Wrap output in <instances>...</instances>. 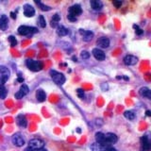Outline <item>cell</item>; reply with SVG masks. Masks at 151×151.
Wrapping results in <instances>:
<instances>
[{
    "instance_id": "obj_16",
    "label": "cell",
    "mask_w": 151,
    "mask_h": 151,
    "mask_svg": "<svg viewBox=\"0 0 151 151\" xmlns=\"http://www.w3.org/2000/svg\"><path fill=\"white\" fill-rule=\"evenodd\" d=\"M92 53H93V56L96 58L97 60H105V53L101 50V49H99V48H93V51H92Z\"/></svg>"
},
{
    "instance_id": "obj_3",
    "label": "cell",
    "mask_w": 151,
    "mask_h": 151,
    "mask_svg": "<svg viewBox=\"0 0 151 151\" xmlns=\"http://www.w3.org/2000/svg\"><path fill=\"white\" fill-rule=\"evenodd\" d=\"M49 74L51 76V78L53 79V81L58 84V85H63L65 82V77L63 74H61L60 72H57L56 70H50L49 71Z\"/></svg>"
},
{
    "instance_id": "obj_20",
    "label": "cell",
    "mask_w": 151,
    "mask_h": 151,
    "mask_svg": "<svg viewBox=\"0 0 151 151\" xmlns=\"http://www.w3.org/2000/svg\"><path fill=\"white\" fill-rule=\"evenodd\" d=\"M90 5H91L92 9H94V11H100L103 8V3L100 0H91L90 1Z\"/></svg>"
},
{
    "instance_id": "obj_9",
    "label": "cell",
    "mask_w": 151,
    "mask_h": 151,
    "mask_svg": "<svg viewBox=\"0 0 151 151\" xmlns=\"http://www.w3.org/2000/svg\"><path fill=\"white\" fill-rule=\"evenodd\" d=\"M104 136H105V141L107 145L110 146H111L113 144H115L118 141V137L116 136V134L111 133V132H108V133L104 134Z\"/></svg>"
},
{
    "instance_id": "obj_25",
    "label": "cell",
    "mask_w": 151,
    "mask_h": 151,
    "mask_svg": "<svg viewBox=\"0 0 151 151\" xmlns=\"http://www.w3.org/2000/svg\"><path fill=\"white\" fill-rule=\"evenodd\" d=\"M35 3L38 5V7H39L42 12H48L51 9V8L49 6H46V5L45 4H42L41 1H37V0H35Z\"/></svg>"
},
{
    "instance_id": "obj_32",
    "label": "cell",
    "mask_w": 151,
    "mask_h": 151,
    "mask_svg": "<svg viewBox=\"0 0 151 151\" xmlns=\"http://www.w3.org/2000/svg\"><path fill=\"white\" fill-rule=\"evenodd\" d=\"M77 94H78V96L79 97V98H83L84 97V96H85V93H84V91L82 89H78L77 90Z\"/></svg>"
},
{
    "instance_id": "obj_1",
    "label": "cell",
    "mask_w": 151,
    "mask_h": 151,
    "mask_svg": "<svg viewBox=\"0 0 151 151\" xmlns=\"http://www.w3.org/2000/svg\"><path fill=\"white\" fill-rule=\"evenodd\" d=\"M27 67L32 72H39L42 68H44V64L40 60H34L31 59H27L26 60Z\"/></svg>"
},
{
    "instance_id": "obj_4",
    "label": "cell",
    "mask_w": 151,
    "mask_h": 151,
    "mask_svg": "<svg viewBox=\"0 0 151 151\" xmlns=\"http://www.w3.org/2000/svg\"><path fill=\"white\" fill-rule=\"evenodd\" d=\"M44 146H45V142L44 141L41 140V139L35 138V139H31L29 141L27 147L29 149H31L32 151H36V150L44 148Z\"/></svg>"
},
{
    "instance_id": "obj_2",
    "label": "cell",
    "mask_w": 151,
    "mask_h": 151,
    "mask_svg": "<svg viewBox=\"0 0 151 151\" xmlns=\"http://www.w3.org/2000/svg\"><path fill=\"white\" fill-rule=\"evenodd\" d=\"M17 31H18V34L21 36H29V35H32V34H34V33L38 32V29L36 27L23 25L18 27Z\"/></svg>"
},
{
    "instance_id": "obj_12",
    "label": "cell",
    "mask_w": 151,
    "mask_h": 151,
    "mask_svg": "<svg viewBox=\"0 0 151 151\" xmlns=\"http://www.w3.org/2000/svg\"><path fill=\"white\" fill-rule=\"evenodd\" d=\"M150 149V142L148 137L145 135L141 138V150L142 151H148Z\"/></svg>"
},
{
    "instance_id": "obj_39",
    "label": "cell",
    "mask_w": 151,
    "mask_h": 151,
    "mask_svg": "<svg viewBox=\"0 0 151 151\" xmlns=\"http://www.w3.org/2000/svg\"><path fill=\"white\" fill-rule=\"evenodd\" d=\"M73 60H74V61H77V58H75V57L73 58Z\"/></svg>"
},
{
    "instance_id": "obj_31",
    "label": "cell",
    "mask_w": 151,
    "mask_h": 151,
    "mask_svg": "<svg viewBox=\"0 0 151 151\" xmlns=\"http://www.w3.org/2000/svg\"><path fill=\"white\" fill-rule=\"evenodd\" d=\"M133 28H134V29H135V32H136V34H138V35H142V34H143L144 30L142 29V28H140L138 25H133Z\"/></svg>"
},
{
    "instance_id": "obj_24",
    "label": "cell",
    "mask_w": 151,
    "mask_h": 151,
    "mask_svg": "<svg viewBox=\"0 0 151 151\" xmlns=\"http://www.w3.org/2000/svg\"><path fill=\"white\" fill-rule=\"evenodd\" d=\"M60 21V15L59 13H55L53 17L51 19V22H50V25L52 27H57L59 26V22Z\"/></svg>"
},
{
    "instance_id": "obj_6",
    "label": "cell",
    "mask_w": 151,
    "mask_h": 151,
    "mask_svg": "<svg viewBox=\"0 0 151 151\" xmlns=\"http://www.w3.org/2000/svg\"><path fill=\"white\" fill-rule=\"evenodd\" d=\"M12 142L14 145L18 146V147H21L24 145H25V140H24L23 136L20 133H15L13 134L12 137Z\"/></svg>"
},
{
    "instance_id": "obj_36",
    "label": "cell",
    "mask_w": 151,
    "mask_h": 151,
    "mask_svg": "<svg viewBox=\"0 0 151 151\" xmlns=\"http://www.w3.org/2000/svg\"><path fill=\"white\" fill-rule=\"evenodd\" d=\"M146 115H147V116H151V111H146Z\"/></svg>"
},
{
    "instance_id": "obj_13",
    "label": "cell",
    "mask_w": 151,
    "mask_h": 151,
    "mask_svg": "<svg viewBox=\"0 0 151 151\" xmlns=\"http://www.w3.org/2000/svg\"><path fill=\"white\" fill-rule=\"evenodd\" d=\"M110 40L108 39L107 37H100L99 39L97 40L96 42V45H98V47H100V48H108L109 46H110ZM97 47V48H98ZM99 48V49H100Z\"/></svg>"
},
{
    "instance_id": "obj_8",
    "label": "cell",
    "mask_w": 151,
    "mask_h": 151,
    "mask_svg": "<svg viewBox=\"0 0 151 151\" xmlns=\"http://www.w3.org/2000/svg\"><path fill=\"white\" fill-rule=\"evenodd\" d=\"M24 15L26 17H33L35 15V9L30 4H25L23 7Z\"/></svg>"
},
{
    "instance_id": "obj_26",
    "label": "cell",
    "mask_w": 151,
    "mask_h": 151,
    "mask_svg": "<svg viewBox=\"0 0 151 151\" xmlns=\"http://www.w3.org/2000/svg\"><path fill=\"white\" fill-rule=\"evenodd\" d=\"M7 93H8V91L6 87H5L4 85H0V98L5 99L7 96Z\"/></svg>"
},
{
    "instance_id": "obj_33",
    "label": "cell",
    "mask_w": 151,
    "mask_h": 151,
    "mask_svg": "<svg viewBox=\"0 0 151 151\" xmlns=\"http://www.w3.org/2000/svg\"><path fill=\"white\" fill-rule=\"evenodd\" d=\"M113 4V6H114L115 8H120L122 6V1H120V0H115V1H113L112 2Z\"/></svg>"
},
{
    "instance_id": "obj_5",
    "label": "cell",
    "mask_w": 151,
    "mask_h": 151,
    "mask_svg": "<svg viewBox=\"0 0 151 151\" xmlns=\"http://www.w3.org/2000/svg\"><path fill=\"white\" fill-rule=\"evenodd\" d=\"M11 72L6 66L0 65V85H4L5 82L9 79Z\"/></svg>"
},
{
    "instance_id": "obj_22",
    "label": "cell",
    "mask_w": 151,
    "mask_h": 151,
    "mask_svg": "<svg viewBox=\"0 0 151 151\" xmlns=\"http://www.w3.org/2000/svg\"><path fill=\"white\" fill-rule=\"evenodd\" d=\"M96 143L101 144V145L110 146V145H107L106 141H105V136H104V133H102V132H96Z\"/></svg>"
},
{
    "instance_id": "obj_18",
    "label": "cell",
    "mask_w": 151,
    "mask_h": 151,
    "mask_svg": "<svg viewBox=\"0 0 151 151\" xmlns=\"http://www.w3.org/2000/svg\"><path fill=\"white\" fill-rule=\"evenodd\" d=\"M16 123L19 127H26L27 125V118L24 114H19L16 117Z\"/></svg>"
},
{
    "instance_id": "obj_15",
    "label": "cell",
    "mask_w": 151,
    "mask_h": 151,
    "mask_svg": "<svg viewBox=\"0 0 151 151\" xmlns=\"http://www.w3.org/2000/svg\"><path fill=\"white\" fill-rule=\"evenodd\" d=\"M80 35L82 36V40L84 42H90L93 38V33L90 30H85V29H79Z\"/></svg>"
},
{
    "instance_id": "obj_10",
    "label": "cell",
    "mask_w": 151,
    "mask_h": 151,
    "mask_svg": "<svg viewBox=\"0 0 151 151\" xmlns=\"http://www.w3.org/2000/svg\"><path fill=\"white\" fill-rule=\"evenodd\" d=\"M111 147H112V146H107L99 143H96V142L90 145V149L92 151H109Z\"/></svg>"
},
{
    "instance_id": "obj_17",
    "label": "cell",
    "mask_w": 151,
    "mask_h": 151,
    "mask_svg": "<svg viewBox=\"0 0 151 151\" xmlns=\"http://www.w3.org/2000/svg\"><path fill=\"white\" fill-rule=\"evenodd\" d=\"M9 26V19L8 16L3 14V15L0 16V29L5 31L8 28Z\"/></svg>"
},
{
    "instance_id": "obj_21",
    "label": "cell",
    "mask_w": 151,
    "mask_h": 151,
    "mask_svg": "<svg viewBox=\"0 0 151 151\" xmlns=\"http://www.w3.org/2000/svg\"><path fill=\"white\" fill-rule=\"evenodd\" d=\"M139 93H140V96L143 97L148 98V99L151 98V91L148 87H142L139 90Z\"/></svg>"
},
{
    "instance_id": "obj_35",
    "label": "cell",
    "mask_w": 151,
    "mask_h": 151,
    "mask_svg": "<svg viewBox=\"0 0 151 151\" xmlns=\"http://www.w3.org/2000/svg\"><path fill=\"white\" fill-rule=\"evenodd\" d=\"M11 15H12V19H16V15H15V13H14V12H12Z\"/></svg>"
},
{
    "instance_id": "obj_29",
    "label": "cell",
    "mask_w": 151,
    "mask_h": 151,
    "mask_svg": "<svg viewBox=\"0 0 151 151\" xmlns=\"http://www.w3.org/2000/svg\"><path fill=\"white\" fill-rule=\"evenodd\" d=\"M8 40H9V44H11V45H12V47H14L15 45H17V40H16V38L14 37V36H12V35L9 36Z\"/></svg>"
},
{
    "instance_id": "obj_28",
    "label": "cell",
    "mask_w": 151,
    "mask_h": 151,
    "mask_svg": "<svg viewBox=\"0 0 151 151\" xmlns=\"http://www.w3.org/2000/svg\"><path fill=\"white\" fill-rule=\"evenodd\" d=\"M38 24H39V26L41 27H46V22H45V18L42 16V15H40L39 16V19H38Z\"/></svg>"
},
{
    "instance_id": "obj_7",
    "label": "cell",
    "mask_w": 151,
    "mask_h": 151,
    "mask_svg": "<svg viewBox=\"0 0 151 151\" xmlns=\"http://www.w3.org/2000/svg\"><path fill=\"white\" fill-rule=\"evenodd\" d=\"M81 12H82V9H81V7H80V5L75 4V5H73V6H71L69 8V12H68V14H70V15L75 16V17L78 18V16L80 15V14H81Z\"/></svg>"
},
{
    "instance_id": "obj_38",
    "label": "cell",
    "mask_w": 151,
    "mask_h": 151,
    "mask_svg": "<svg viewBox=\"0 0 151 151\" xmlns=\"http://www.w3.org/2000/svg\"><path fill=\"white\" fill-rule=\"evenodd\" d=\"M36 151H47L46 149H45V148H42V149H39V150H36Z\"/></svg>"
},
{
    "instance_id": "obj_14",
    "label": "cell",
    "mask_w": 151,
    "mask_h": 151,
    "mask_svg": "<svg viewBox=\"0 0 151 151\" xmlns=\"http://www.w3.org/2000/svg\"><path fill=\"white\" fill-rule=\"evenodd\" d=\"M124 63L126 65H129V66H131V65H135L137 63H138V59L136 58L135 56L133 55H127L125 56L124 58Z\"/></svg>"
},
{
    "instance_id": "obj_30",
    "label": "cell",
    "mask_w": 151,
    "mask_h": 151,
    "mask_svg": "<svg viewBox=\"0 0 151 151\" xmlns=\"http://www.w3.org/2000/svg\"><path fill=\"white\" fill-rule=\"evenodd\" d=\"M80 57H81V59L83 60H88L90 58V53L86 50H83L80 52Z\"/></svg>"
},
{
    "instance_id": "obj_23",
    "label": "cell",
    "mask_w": 151,
    "mask_h": 151,
    "mask_svg": "<svg viewBox=\"0 0 151 151\" xmlns=\"http://www.w3.org/2000/svg\"><path fill=\"white\" fill-rule=\"evenodd\" d=\"M68 29L66 28L65 27H63V26H58L57 27V34H58L60 37H64V36H66L68 34Z\"/></svg>"
},
{
    "instance_id": "obj_11",
    "label": "cell",
    "mask_w": 151,
    "mask_h": 151,
    "mask_svg": "<svg viewBox=\"0 0 151 151\" xmlns=\"http://www.w3.org/2000/svg\"><path fill=\"white\" fill-rule=\"evenodd\" d=\"M28 92H29V89H28L27 85L22 84L20 89H19V91L15 93V98L21 99V98H23L25 96H27V94L28 93Z\"/></svg>"
},
{
    "instance_id": "obj_27",
    "label": "cell",
    "mask_w": 151,
    "mask_h": 151,
    "mask_svg": "<svg viewBox=\"0 0 151 151\" xmlns=\"http://www.w3.org/2000/svg\"><path fill=\"white\" fill-rule=\"evenodd\" d=\"M124 116L129 120H134L135 118V113L132 111H126L124 112Z\"/></svg>"
},
{
    "instance_id": "obj_37",
    "label": "cell",
    "mask_w": 151,
    "mask_h": 151,
    "mask_svg": "<svg viewBox=\"0 0 151 151\" xmlns=\"http://www.w3.org/2000/svg\"><path fill=\"white\" fill-rule=\"evenodd\" d=\"M18 81L23 82V81H24V78H18Z\"/></svg>"
},
{
    "instance_id": "obj_19",
    "label": "cell",
    "mask_w": 151,
    "mask_h": 151,
    "mask_svg": "<svg viewBox=\"0 0 151 151\" xmlns=\"http://www.w3.org/2000/svg\"><path fill=\"white\" fill-rule=\"evenodd\" d=\"M36 99L38 102H45L46 99V93L44 90L39 89L36 92Z\"/></svg>"
},
{
    "instance_id": "obj_34",
    "label": "cell",
    "mask_w": 151,
    "mask_h": 151,
    "mask_svg": "<svg viewBox=\"0 0 151 151\" xmlns=\"http://www.w3.org/2000/svg\"><path fill=\"white\" fill-rule=\"evenodd\" d=\"M67 18H68V20L71 21V22H76V21H77V19H78L77 17L70 15V14H68V15H67Z\"/></svg>"
}]
</instances>
